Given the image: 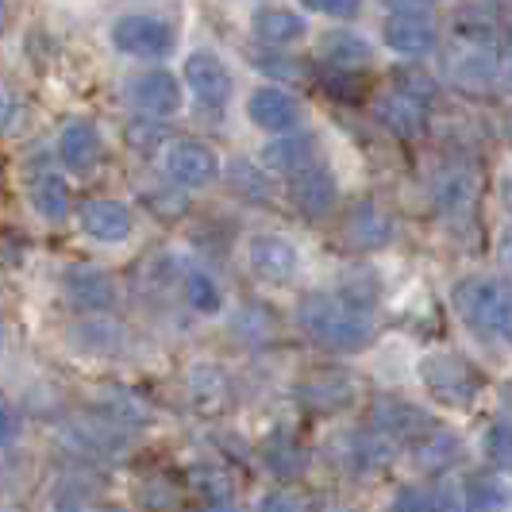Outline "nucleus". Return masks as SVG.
Segmentation results:
<instances>
[{"mask_svg": "<svg viewBox=\"0 0 512 512\" xmlns=\"http://www.w3.org/2000/svg\"><path fill=\"white\" fill-rule=\"evenodd\" d=\"M301 316V328H305L324 351H362L370 339H374V324L370 316H362V308L343 305L339 297H328V293H312L301 301L297 308Z\"/></svg>", "mask_w": 512, "mask_h": 512, "instance_id": "1", "label": "nucleus"}, {"mask_svg": "<svg viewBox=\"0 0 512 512\" xmlns=\"http://www.w3.org/2000/svg\"><path fill=\"white\" fill-rule=\"evenodd\" d=\"M455 308L482 339H509V293H505L501 282H493V278H462L455 285Z\"/></svg>", "mask_w": 512, "mask_h": 512, "instance_id": "2", "label": "nucleus"}, {"mask_svg": "<svg viewBox=\"0 0 512 512\" xmlns=\"http://www.w3.org/2000/svg\"><path fill=\"white\" fill-rule=\"evenodd\" d=\"M420 382L443 405H470L478 397V374L462 355H428L420 362Z\"/></svg>", "mask_w": 512, "mask_h": 512, "instance_id": "3", "label": "nucleus"}, {"mask_svg": "<svg viewBox=\"0 0 512 512\" xmlns=\"http://www.w3.org/2000/svg\"><path fill=\"white\" fill-rule=\"evenodd\" d=\"M112 47L131 58H166L174 51V27L154 16H124L112 27Z\"/></svg>", "mask_w": 512, "mask_h": 512, "instance_id": "4", "label": "nucleus"}, {"mask_svg": "<svg viewBox=\"0 0 512 512\" xmlns=\"http://www.w3.org/2000/svg\"><path fill=\"white\" fill-rule=\"evenodd\" d=\"M166 174L174 185H185V189H205L220 178V154L197 143V139H178L166 147V158H162Z\"/></svg>", "mask_w": 512, "mask_h": 512, "instance_id": "5", "label": "nucleus"}, {"mask_svg": "<svg viewBox=\"0 0 512 512\" xmlns=\"http://www.w3.org/2000/svg\"><path fill=\"white\" fill-rule=\"evenodd\" d=\"M247 266L255 270V278L270 285H285L297 278V270H301V255H297V247L282 239V235H251L247 239Z\"/></svg>", "mask_w": 512, "mask_h": 512, "instance_id": "6", "label": "nucleus"}, {"mask_svg": "<svg viewBox=\"0 0 512 512\" xmlns=\"http://www.w3.org/2000/svg\"><path fill=\"white\" fill-rule=\"evenodd\" d=\"M185 81L193 89V97L208 108H224L231 97V74L220 62V54L212 51H193L185 58Z\"/></svg>", "mask_w": 512, "mask_h": 512, "instance_id": "7", "label": "nucleus"}, {"mask_svg": "<svg viewBox=\"0 0 512 512\" xmlns=\"http://www.w3.org/2000/svg\"><path fill=\"white\" fill-rule=\"evenodd\" d=\"M247 116L262 131H293L301 124V104L278 85H258L247 97Z\"/></svg>", "mask_w": 512, "mask_h": 512, "instance_id": "8", "label": "nucleus"}, {"mask_svg": "<svg viewBox=\"0 0 512 512\" xmlns=\"http://www.w3.org/2000/svg\"><path fill=\"white\" fill-rule=\"evenodd\" d=\"M58 154L74 174H93L104 162V139L93 120H74L58 135Z\"/></svg>", "mask_w": 512, "mask_h": 512, "instance_id": "9", "label": "nucleus"}, {"mask_svg": "<svg viewBox=\"0 0 512 512\" xmlns=\"http://www.w3.org/2000/svg\"><path fill=\"white\" fill-rule=\"evenodd\" d=\"M335 193H339L335 178L320 166H305V170L289 174V205L297 208L301 216H308V220L324 216L335 205Z\"/></svg>", "mask_w": 512, "mask_h": 512, "instance_id": "10", "label": "nucleus"}, {"mask_svg": "<svg viewBox=\"0 0 512 512\" xmlns=\"http://www.w3.org/2000/svg\"><path fill=\"white\" fill-rule=\"evenodd\" d=\"M81 231L93 235L97 243H128L131 231H135V216L124 201H89L81 208Z\"/></svg>", "mask_w": 512, "mask_h": 512, "instance_id": "11", "label": "nucleus"}, {"mask_svg": "<svg viewBox=\"0 0 512 512\" xmlns=\"http://www.w3.org/2000/svg\"><path fill=\"white\" fill-rule=\"evenodd\" d=\"M131 101L143 116H174L181 108V81L166 70H151L131 81Z\"/></svg>", "mask_w": 512, "mask_h": 512, "instance_id": "12", "label": "nucleus"}, {"mask_svg": "<svg viewBox=\"0 0 512 512\" xmlns=\"http://www.w3.org/2000/svg\"><path fill=\"white\" fill-rule=\"evenodd\" d=\"M374 428L385 432L389 439H401V443H412V439L432 432L428 412L409 405V401H401V397H378L374 401Z\"/></svg>", "mask_w": 512, "mask_h": 512, "instance_id": "13", "label": "nucleus"}, {"mask_svg": "<svg viewBox=\"0 0 512 512\" xmlns=\"http://www.w3.org/2000/svg\"><path fill=\"white\" fill-rule=\"evenodd\" d=\"M385 35V47L397 54H405V58H424V54L436 51L439 35L432 20H424V16H409V12H397V16H389L382 27Z\"/></svg>", "mask_w": 512, "mask_h": 512, "instance_id": "14", "label": "nucleus"}, {"mask_svg": "<svg viewBox=\"0 0 512 512\" xmlns=\"http://www.w3.org/2000/svg\"><path fill=\"white\" fill-rule=\"evenodd\" d=\"M62 285H66V297L77 308H85V312H108V308H116V282L104 270H97V266H70Z\"/></svg>", "mask_w": 512, "mask_h": 512, "instance_id": "15", "label": "nucleus"}, {"mask_svg": "<svg viewBox=\"0 0 512 512\" xmlns=\"http://www.w3.org/2000/svg\"><path fill=\"white\" fill-rule=\"evenodd\" d=\"M351 397H355V382L347 378V374H316V378H308V382L297 385V401L308 405V409H343V405H351Z\"/></svg>", "mask_w": 512, "mask_h": 512, "instance_id": "16", "label": "nucleus"}, {"mask_svg": "<svg viewBox=\"0 0 512 512\" xmlns=\"http://www.w3.org/2000/svg\"><path fill=\"white\" fill-rule=\"evenodd\" d=\"M374 116H378V124H385V128L393 131V135H401V139H416L424 131V104L409 101L405 93H385V97H378Z\"/></svg>", "mask_w": 512, "mask_h": 512, "instance_id": "17", "label": "nucleus"}, {"mask_svg": "<svg viewBox=\"0 0 512 512\" xmlns=\"http://www.w3.org/2000/svg\"><path fill=\"white\" fill-rule=\"evenodd\" d=\"M251 27H255L258 39H262V43H270V47L297 43V39L305 35V20H301L297 12H289V8H258Z\"/></svg>", "mask_w": 512, "mask_h": 512, "instance_id": "18", "label": "nucleus"}, {"mask_svg": "<svg viewBox=\"0 0 512 512\" xmlns=\"http://www.w3.org/2000/svg\"><path fill=\"white\" fill-rule=\"evenodd\" d=\"M343 231H347V239L355 243V247H385L389 243V220H385L382 212L374 205H355L351 208V216H347V224H343Z\"/></svg>", "mask_w": 512, "mask_h": 512, "instance_id": "19", "label": "nucleus"}, {"mask_svg": "<svg viewBox=\"0 0 512 512\" xmlns=\"http://www.w3.org/2000/svg\"><path fill=\"white\" fill-rule=\"evenodd\" d=\"M312 139H278V143H270L266 151H262V166H266V174H297V170H305L312 166Z\"/></svg>", "mask_w": 512, "mask_h": 512, "instance_id": "20", "label": "nucleus"}, {"mask_svg": "<svg viewBox=\"0 0 512 512\" xmlns=\"http://www.w3.org/2000/svg\"><path fill=\"white\" fill-rule=\"evenodd\" d=\"M31 205L43 220H62L70 212V185L58 174H35L31 178Z\"/></svg>", "mask_w": 512, "mask_h": 512, "instance_id": "21", "label": "nucleus"}, {"mask_svg": "<svg viewBox=\"0 0 512 512\" xmlns=\"http://www.w3.org/2000/svg\"><path fill=\"white\" fill-rule=\"evenodd\" d=\"M120 343H124L120 324H108V320H89L74 328V347L85 355H116Z\"/></svg>", "mask_w": 512, "mask_h": 512, "instance_id": "22", "label": "nucleus"}, {"mask_svg": "<svg viewBox=\"0 0 512 512\" xmlns=\"http://www.w3.org/2000/svg\"><path fill=\"white\" fill-rule=\"evenodd\" d=\"M320 51L328 62L335 66H362V62H370V43L355 35V31H328L324 35V43H320Z\"/></svg>", "mask_w": 512, "mask_h": 512, "instance_id": "23", "label": "nucleus"}, {"mask_svg": "<svg viewBox=\"0 0 512 512\" xmlns=\"http://www.w3.org/2000/svg\"><path fill=\"white\" fill-rule=\"evenodd\" d=\"M185 297H189V305L197 308V312H205V316H216L224 308V293H220L216 278H208V270H189L185 274Z\"/></svg>", "mask_w": 512, "mask_h": 512, "instance_id": "24", "label": "nucleus"}, {"mask_svg": "<svg viewBox=\"0 0 512 512\" xmlns=\"http://www.w3.org/2000/svg\"><path fill=\"white\" fill-rule=\"evenodd\" d=\"M505 505H509V493L493 478H474L462 497V512H505Z\"/></svg>", "mask_w": 512, "mask_h": 512, "instance_id": "25", "label": "nucleus"}, {"mask_svg": "<svg viewBox=\"0 0 512 512\" xmlns=\"http://www.w3.org/2000/svg\"><path fill=\"white\" fill-rule=\"evenodd\" d=\"M416 459H420V466H428V470H443L447 462L459 459V439L447 436V432H428Z\"/></svg>", "mask_w": 512, "mask_h": 512, "instance_id": "26", "label": "nucleus"}, {"mask_svg": "<svg viewBox=\"0 0 512 512\" xmlns=\"http://www.w3.org/2000/svg\"><path fill=\"white\" fill-rule=\"evenodd\" d=\"M482 447H486V459L493 462V466H509V451H512L509 424H505V420L489 424L486 436H482Z\"/></svg>", "mask_w": 512, "mask_h": 512, "instance_id": "27", "label": "nucleus"}, {"mask_svg": "<svg viewBox=\"0 0 512 512\" xmlns=\"http://www.w3.org/2000/svg\"><path fill=\"white\" fill-rule=\"evenodd\" d=\"M397 93H405L409 101H416V104H424V101H436V81L428 74H416V70H401L397 74Z\"/></svg>", "mask_w": 512, "mask_h": 512, "instance_id": "28", "label": "nucleus"}, {"mask_svg": "<svg viewBox=\"0 0 512 512\" xmlns=\"http://www.w3.org/2000/svg\"><path fill=\"white\" fill-rule=\"evenodd\" d=\"M308 12H320V16H332V20H351L359 16L362 0H301Z\"/></svg>", "mask_w": 512, "mask_h": 512, "instance_id": "29", "label": "nucleus"}, {"mask_svg": "<svg viewBox=\"0 0 512 512\" xmlns=\"http://www.w3.org/2000/svg\"><path fill=\"white\" fill-rule=\"evenodd\" d=\"M235 189H243L247 197H266V193H270L266 174H258L251 166H235Z\"/></svg>", "mask_w": 512, "mask_h": 512, "instance_id": "30", "label": "nucleus"}, {"mask_svg": "<svg viewBox=\"0 0 512 512\" xmlns=\"http://www.w3.org/2000/svg\"><path fill=\"white\" fill-rule=\"evenodd\" d=\"M393 512H432V497L424 489H401L393 501Z\"/></svg>", "mask_w": 512, "mask_h": 512, "instance_id": "31", "label": "nucleus"}, {"mask_svg": "<svg viewBox=\"0 0 512 512\" xmlns=\"http://www.w3.org/2000/svg\"><path fill=\"white\" fill-rule=\"evenodd\" d=\"M258 512H305V509H301V501L289 497V493H266V497L258 501Z\"/></svg>", "mask_w": 512, "mask_h": 512, "instance_id": "32", "label": "nucleus"}, {"mask_svg": "<svg viewBox=\"0 0 512 512\" xmlns=\"http://www.w3.org/2000/svg\"><path fill=\"white\" fill-rule=\"evenodd\" d=\"M16 436H20V416H16V412L0 401V447H8Z\"/></svg>", "mask_w": 512, "mask_h": 512, "instance_id": "33", "label": "nucleus"}, {"mask_svg": "<svg viewBox=\"0 0 512 512\" xmlns=\"http://www.w3.org/2000/svg\"><path fill=\"white\" fill-rule=\"evenodd\" d=\"M128 139H131V147H135V151H151L154 143L151 139H158V128H147V124H143V120H139V124H131L128 128Z\"/></svg>", "mask_w": 512, "mask_h": 512, "instance_id": "34", "label": "nucleus"}, {"mask_svg": "<svg viewBox=\"0 0 512 512\" xmlns=\"http://www.w3.org/2000/svg\"><path fill=\"white\" fill-rule=\"evenodd\" d=\"M16 112H20V104H16V97L0 85V131L12 128V120H16Z\"/></svg>", "mask_w": 512, "mask_h": 512, "instance_id": "35", "label": "nucleus"}, {"mask_svg": "<svg viewBox=\"0 0 512 512\" xmlns=\"http://www.w3.org/2000/svg\"><path fill=\"white\" fill-rule=\"evenodd\" d=\"M432 512H462V501L451 489H439L436 497H432Z\"/></svg>", "mask_w": 512, "mask_h": 512, "instance_id": "36", "label": "nucleus"}, {"mask_svg": "<svg viewBox=\"0 0 512 512\" xmlns=\"http://www.w3.org/2000/svg\"><path fill=\"white\" fill-rule=\"evenodd\" d=\"M4 20H8V4L0 0V31H4Z\"/></svg>", "mask_w": 512, "mask_h": 512, "instance_id": "37", "label": "nucleus"}, {"mask_svg": "<svg viewBox=\"0 0 512 512\" xmlns=\"http://www.w3.org/2000/svg\"><path fill=\"white\" fill-rule=\"evenodd\" d=\"M54 512H85V509H77V505H58Z\"/></svg>", "mask_w": 512, "mask_h": 512, "instance_id": "38", "label": "nucleus"}, {"mask_svg": "<svg viewBox=\"0 0 512 512\" xmlns=\"http://www.w3.org/2000/svg\"><path fill=\"white\" fill-rule=\"evenodd\" d=\"M101 512H128V509H101Z\"/></svg>", "mask_w": 512, "mask_h": 512, "instance_id": "39", "label": "nucleus"}, {"mask_svg": "<svg viewBox=\"0 0 512 512\" xmlns=\"http://www.w3.org/2000/svg\"><path fill=\"white\" fill-rule=\"evenodd\" d=\"M424 4H436V0H424Z\"/></svg>", "mask_w": 512, "mask_h": 512, "instance_id": "40", "label": "nucleus"}, {"mask_svg": "<svg viewBox=\"0 0 512 512\" xmlns=\"http://www.w3.org/2000/svg\"><path fill=\"white\" fill-rule=\"evenodd\" d=\"M385 512H393V509H385Z\"/></svg>", "mask_w": 512, "mask_h": 512, "instance_id": "41", "label": "nucleus"}]
</instances>
